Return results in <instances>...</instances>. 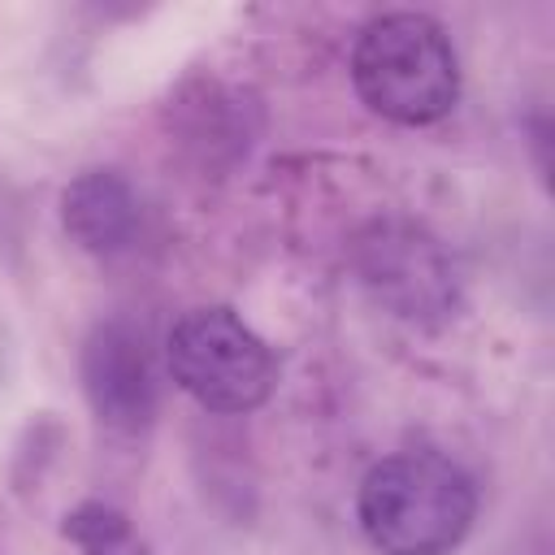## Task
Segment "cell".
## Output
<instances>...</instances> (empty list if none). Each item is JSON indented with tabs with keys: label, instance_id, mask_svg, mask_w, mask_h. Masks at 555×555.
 I'll use <instances>...</instances> for the list:
<instances>
[{
	"label": "cell",
	"instance_id": "cell-5",
	"mask_svg": "<svg viewBox=\"0 0 555 555\" xmlns=\"http://www.w3.org/2000/svg\"><path fill=\"white\" fill-rule=\"evenodd\" d=\"M364 278L408 321L447 312L455 299V282L442 251L412 230H377V238L364 243Z\"/></svg>",
	"mask_w": 555,
	"mask_h": 555
},
{
	"label": "cell",
	"instance_id": "cell-7",
	"mask_svg": "<svg viewBox=\"0 0 555 555\" xmlns=\"http://www.w3.org/2000/svg\"><path fill=\"white\" fill-rule=\"evenodd\" d=\"M65 538L82 551V555H147V546L139 542L134 525L108 507V503H78L65 516Z\"/></svg>",
	"mask_w": 555,
	"mask_h": 555
},
{
	"label": "cell",
	"instance_id": "cell-1",
	"mask_svg": "<svg viewBox=\"0 0 555 555\" xmlns=\"http://www.w3.org/2000/svg\"><path fill=\"white\" fill-rule=\"evenodd\" d=\"M356 516L382 555H451L473 529L477 486L438 451H399L364 473Z\"/></svg>",
	"mask_w": 555,
	"mask_h": 555
},
{
	"label": "cell",
	"instance_id": "cell-6",
	"mask_svg": "<svg viewBox=\"0 0 555 555\" xmlns=\"http://www.w3.org/2000/svg\"><path fill=\"white\" fill-rule=\"evenodd\" d=\"M61 225L91 256H117L139 234V195L113 169H87L61 191Z\"/></svg>",
	"mask_w": 555,
	"mask_h": 555
},
{
	"label": "cell",
	"instance_id": "cell-4",
	"mask_svg": "<svg viewBox=\"0 0 555 555\" xmlns=\"http://www.w3.org/2000/svg\"><path fill=\"white\" fill-rule=\"evenodd\" d=\"M82 390L100 425L117 434H139L156 416V373L147 356V338L113 317L100 321L82 343Z\"/></svg>",
	"mask_w": 555,
	"mask_h": 555
},
{
	"label": "cell",
	"instance_id": "cell-3",
	"mask_svg": "<svg viewBox=\"0 0 555 555\" xmlns=\"http://www.w3.org/2000/svg\"><path fill=\"white\" fill-rule=\"evenodd\" d=\"M173 382L208 412H251L278 386L269 343L230 308H191L173 321L169 343Z\"/></svg>",
	"mask_w": 555,
	"mask_h": 555
},
{
	"label": "cell",
	"instance_id": "cell-2",
	"mask_svg": "<svg viewBox=\"0 0 555 555\" xmlns=\"http://www.w3.org/2000/svg\"><path fill=\"white\" fill-rule=\"evenodd\" d=\"M360 100L399 126H429L460 100V61L451 35L429 13H382L351 48Z\"/></svg>",
	"mask_w": 555,
	"mask_h": 555
}]
</instances>
